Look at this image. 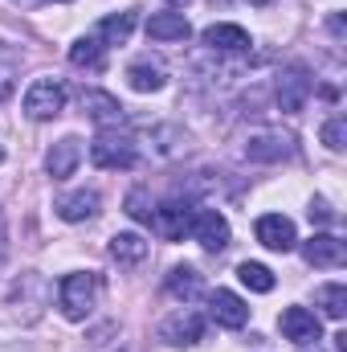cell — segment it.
Returning a JSON list of instances; mask_svg holds the SVG:
<instances>
[{
  "label": "cell",
  "mask_w": 347,
  "mask_h": 352,
  "mask_svg": "<svg viewBox=\"0 0 347 352\" xmlns=\"http://www.w3.org/2000/svg\"><path fill=\"white\" fill-rule=\"evenodd\" d=\"M90 160H94V168L127 173V168H135L139 148H135L131 135H123V131H115V127H102V131L94 135V144H90Z\"/></svg>",
  "instance_id": "obj_1"
},
{
  "label": "cell",
  "mask_w": 347,
  "mask_h": 352,
  "mask_svg": "<svg viewBox=\"0 0 347 352\" xmlns=\"http://www.w3.org/2000/svg\"><path fill=\"white\" fill-rule=\"evenodd\" d=\"M58 299H62V316L66 320H86L94 311V299H98V274H90V270L66 274L62 287H58Z\"/></svg>",
  "instance_id": "obj_2"
},
{
  "label": "cell",
  "mask_w": 347,
  "mask_h": 352,
  "mask_svg": "<svg viewBox=\"0 0 347 352\" xmlns=\"http://www.w3.org/2000/svg\"><path fill=\"white\" fill-rule=\"evenodd\" d=\"M311 90H315V78H311V70H307V66H286V70L278 74V82H274L278 107H282L286 115H298V111H307V102H311Z\"/></svg>",
  "instance_id": "obj_3"
},
{
  "label": "cell",
  "mask_w": 347,
  "mask_h": 352,
  "mask_svg": "<svg viewBox=\"0 0 347 352\" xmlns=\"http://www.w3.org/2000/svg\"><path fill=\"white\" fill-rule=\"evenodd\" d=\"M66 111V87L58 78H37L33 87L25 90V115L29 119H58Z\"/></svg>",
  "instance_id": "obj_4"
},
{
  "label": "cell",
  "mask_w": 347,
  "mask_h": 352,
  "mask_svg": "<svg viewBox=\"0 0 347 352\" xmlns=\"http://www.w3.org/2000/svg\"><path fill=\"white\" fill-rule=\"evenodd\" d=\"M200 336H204V316H196V311H188V307H180L176 316H168V320L160 324V340L172 344V349H188V344H196Z\"/></svg>",
  "instance_id": "obj_5"
},
{
  "label": "cell",
  "mask_w": 347,
  "mask_h": 352,
  "mask_svg": "<svg viewBox=\"0 0 347 352\" xmlns=\"http://www.w3.org/2000/svg\"><path fill=\"white\" fill-rule=\"evenodd\" d=\"M192 205L188 201H164L156 213H152V226H156V234L164 238V242H180L188 230H192Z\"/></svg>",
  "instance_id": "obj_6"
},
{
  "label": "cell",
  "mask_w": 347,
  "mask_h": 352,
  "mask_svg": "<svg viewBox=\"0 0 347 352\" xmlns=\"http://www.w3.org/2000/svg\"><path fill=\"white\" fill-rule=\"evenodd\" d=\"M188 234H192L204 250H213V254L229 246V221H225V213H217V209H196Z\"/></svg>",
  "instance_id": "obj_7"
},
{
  "label": "cell",
  "mask_w": 347,
  "mask_h": 352,
  "mask_svg": "<svg viewBox=\"0 0 347 352\" xmlns=\"http://www.w3.org/2000/svg\"><path fill=\"white\" fill-rule=\"evenodd\" d=\"M254 234H258V242L265 246V250H278V254H286V250L298 246V238H294V221L282 217V213H265V217H258Z\"/></svg>",
  "instance_id": "obj_8"
},
{
  "label": "cell",
  "mask_w": 347,
  "mask_h": 352,
  "mask_svg": "<svg viewBox=\"0 0 347 352\" xmlns=\"http://www.w3.org/2000/svg\"><path fill=\"white\" fill-rule=\"evenodd\" d=\"M290 152H294V140L282 135V131H258V135H250V144H246V160H254V164H278V160H286Z\"/></svg>",
  "instance_id": "obj_9"
},
{
  "label": "cell",
  "mask_w": 347,
  "mask_h": 352,
  "mask_svg": "<svg viewBox=\"0 0 347 352\" xmlns=\"http://www.w3.org/2000/svg\"><path fill=\"white\" fill-rule=\"evenodd\" d=\"M278 328H282V336H286L290 344H315V340L323 336L319 316H315V311H307V307H286V311H282V320H278Z\"/></svg>",
  "instance_id": "obj_10"
},
{
  "label": "cell",
  "mask_w": 347,
  "mask_h": 352,
  "mask_svg": "<svg viewBox=\"0 0 347 352\" xmlns=\"http://www.w3.org/2000/svg\"><path fill=\"white\" fill-rule=\"evenodd\" d=\"M302 258L319 270H335V266L347 263V246L335 234H315L311 242H302Z\"/></svg>",
  "instance_id": "obj_11"
},
{
  "label": "cell",
  "mask_w": 347,
  "mask_h": 352,
  "mask_svg": "<svg viewBox=\"0 0 347 352\" xmlns=\"http://www.w3.org/2000/svg\"><path fill=\"white\" fill-rule=\"evenodd\" d=\"M208 316H213L221 328H246V324H250V307H246V299L233 295V291H213V295H208Z\"/></svg>",
  "instance_id": "obj_12"
},
{
  "label": "cell",
  "mask_w": 347,
  "mask_h": 352,
  "mask_svg": "<svg viewBox=\"0 0 347 352\" xmlns=\"http://www.w3.org/2000/svg\"><path fill=\"white\" fill-rule=\"evenodd\" d=\"M78 160H82V140H78V135H66V140H58V144L49 148L45 173L53 176V180H66V176H74Z\"/></svg>",
  "instance_id": "obj_13"
},
{
  "label": "cell",
  "mask_w": 347,
  "mask_h": 352,
  "mask_svg": "<svg viewBox=\"0 0 347 352\" xmlns=\"http://www.w3.org/2000/svg\"><path fill=\"white\" fill-rule=\"evenodd\" d=\"M204 45H208L213 54H246V50H250V33H246L241 25L221 21V25H208V29H204Z\"/></svg>",
  "instance_id": "obj_14"
},
{
  "label": "cell",
  "mask_w": 347,
  "mask_h": 352,
  "mask_svg": "<svg viewBox=\"0 0 347 352\" xmlns=\"http://www.w3.org/2000/svg\"><path fill=\"white\" fill-rule=\"evenodd\" d=\"M82 111L98 127H119L123 123V102L106 90H82Z\"/></svg>",
  "instance_id": "obj_15"
},
{
  "label": "cell",
  "mask_w": 347,
  "mask_h": 352,
  "mask_svg": "<svg viewBox=\"0 0 347 352\" xmlns=\"http://www.w3.org/2000/svg\"><path fill=\"white\" fill-rule=\"evenodd\" d=\"M53 209H58L62 221H90V217L98 213V192H94V188H74V192L58 197Z\"/></svg>",
  "instance_id": "obj_16"
},
{
  "label": "cell",
  "mask_w": 347,
  "mask_h": 352,
  "mask_svg": "<svg viewBox=\"0 0 347 352\" xmlns=\"http://www.w3.org/2000/svg\"><path fill=\"white\" fill-rule=\"evenodd\" d=\"M127 82H131V90H139V94H152V90H164L168 70L156 58H139V62L127 66Z\"/></svg>",
  "instance_id": "obj_17"
},
{
  "label": "cell",
  "mask_w": 347,
  "mask_h": 352,
  "mask_svg": "<svg viewBox=\"0 0 347 352\" xmlns=\"http://www.w3.org/2000/svg\"><path fill=\"white\" fill-rule=\"evenodd\" d=\"M147 37L152 41H188L192 37V25L184 12H156L147 21Z\"/></svg>",
  "instance_id": "obj_18"
},
{
  "label": "cell",
  "mask_w": 347,
  "mask_h": 352,
  "mask_svg": "<svg viewBox=\"0 0 347 352\" xmlns=\"http://www.w3.org/2000/svg\"><path fill=\"white\" fill-rule=\"evenodd\" d=\"M200 291H204V278L196 274V266H172L168 270V295L172 299L192 303V299H200Z\"/></svg>",
  "instance_id": "obj_19"
},
{
  "label": "cell",
  "mask_w": 347,
  "mask_h": 352,
  "mask_svg": "<svg viewBox=\"0 0 347 352\" xmlns=\"http://www.w3.org/2000/svg\"><path fill=\"white\" fill-rule=\"evenodd\" d=\"M110 258L119 266H139L147 258V242L139 234H115L110 238Z\"/></svg>",
  "instance_id": "obj_20"
},
{
  "label": "cell",
  "mask_w": 347,
  "mask_h": 352,
  "mask_svg": "<svg viewBox=\"0 0 347 352\" xmlns=\"http://www.w3.org/2000/svg\"><path fill=\"white\" fill-rule=\"evenodd\" d=\"M131 33H135V8H127V12H119V16H106L94 37H98L102 45H123Z\"/></svg>",
  "instance_id": "obj_21"
},
{
  "label": "cell",
  "mask_w": 347,
  "mask_h": 352,
  "mask_svg": "<svg viewBox=\"0 0 347 352\" xmlns=\"http://www.w3.org/2000/svg\"><path fill=\"white\" fill-rule=\"evenodd\" d=\"M70 62L78 70H102V41L98 37H78L70 45Z\"/></svg>",
  "instance_id": "obj_22"
},
{
  "label": "cell",
  "mask_w": 347,
  "mask_h": 352,
  "mask_svg": "<svg viewBox=\"0 0 347 352\" xmlns=\"http://www.w3.org/2000/svg\"><path fill=\"white\" fill-rule=\"evenodd\" d=\"M237 278L250 287V291H258V295H265V291H274V270L261 263H241L237 266Z\"/></svg>",
  "instance_id": "obj_23"
},
{
  "label": "cell",
  "mask_w": 347,
  "mask_h": 352,
  "mask_svg": "<svg viewBox=\"0 0 347 352\" xmlns=\"http://www.w3.org/2000/svg\"><path fill=\"white\" fill-rule=\"evenodd\" d=\"M319 307H323L331 320H344L347 316V287L344 283H327V287H319Z\"/></svg>",
  "instance_id": "obj_24"
},
{
  "label": "cell",
  "mask_w": 347,
  "mask_h": 352,
  "mask_svg": "<svg viewBox=\"0 0 347 352\" xmlns=\"http://www.w3.org/2000/svg\"><path fill=\"white\" fill-rule=\"evenodd\" d=\"M152 213H156V205H152V197H147L143 188H135V192H127V217H135V221H143V226H152Z\"/></svg>",
  "instance_id": "obj_25"
},
{
  "label": "cell",
  "mask_w": 347,
  "mask_h": 352,
  "mask_svg": "<svg viewBox=\"0 0 347 352\" xmlns=\"http://www.w3.org/2000/svg\"><path fill=\"white\" fill-rule=\"evenodd\" d=\"M323 144H327L331 152H344L347 148V119L344 115H335V119L323 123Z\"/></svg>",
  "instance_id": "obj_26"
},
{
  "label": "cell",
  "mask_w": 347,
  "mask_h": 352,
  "mask_svg": "<svg viewBox=\"0 0 347 352\" xmlns=\"http://www.w3.org/2000/svg\"><path fill=\"white\" fill-rule=\"evenodd\" d=\"M311 221H331V209H327L323 201H315V205H311Z\"/></svg>",
  "instance_id": "obj_27"
},
{
  "label": "cell",
  "mask_w": 347,
  "mask_h": 352,
  "mask_svg": "<svg viewBox=\"0 0 347 352\" xmlns=\"http://www.w3.org/2000/svg\"><path fill=\"white\" fill-rule=\"evenodd\" d=\"M8 90H12V82H8V74H0V102L8 98Z\"/></svg>",
  "instance_id": "obj_28"
},
{
  "label": "cell",
  "mask_w": 347,
  "mask_h": 352,
  "mask_svg": "<svg viewBox=\"0 0 347 352\" xmlns=\"http://www.w3.org/2000/svg\"><path fill=\"white\" fill-rule=\"evenodd\" d=\"M0 263H4V217H0Z\"/></svg>",
  "instance_id": "obj_29"
},
{
  "label": "cell",
  "mask_w": 347,
  "mask_h": 352,
  "mask_svg": "<svg viewBox=\"0 0 347 352\" xmlns=\"http://www.w3.org/2000/svg\"><path fill=\"white\" fill-rule=\"evenodd\" d=\"M250 4H258V8H265V4H270V0H250Z\"/></svg>",
  "instance_id": "obj_30"
},
{
  "label": "cell",
  "mask_w": 347,
  "mask_h": 352,
  "mask_svg": "<svg viewBox=\"0 0 347 352\" xmlns=\"http://www.w3.org/2000/svg\"><path fill=\"white\" fill-rule=\"evenodd\" d=\"M0 164H4V148H0Z\"/></svg>",
  "instance_id": "obj_31"
},
{
  "label": "cell",
  "mask_w": 347,
  "mask_h": 352,
  "mask_svg": "<svg viewBox=\"0 0 347 352\" xmlns=\"http://www.w3.org/2000/svg\"><path fill=\"white\" fill-rule=\"evenodd\" d=\"M58 4H70V0H58Z\"/></svg>",
  "instance_id": "obj_32"
},
{
  "label": "cell",
  "mask_w": 347,
  "mask_h": 352,
  "mask_svg": "<svg viewBox=\"0 0 347 352\" xmlns=\"http://www.w3.org/2000/svg\"><path fill=\"white\" fill-rule=\"evenodd\" d=\"M172 4H180V0H172Z\"/></svg>",
  "instance_id": "obj_33"
}]
</instances>
